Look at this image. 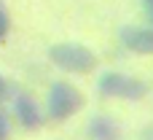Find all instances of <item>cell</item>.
Segmentation results:
<instances>
[{
  "label": "cell",
  "instance_id": "6da1fadb",
  "mask_svg": "<svg viewBox=\"0 0 153 140\" xmlns=\"http://www.w3.org/2000/svg\"><path fill=\"white\" fill-rule=\"evenodd\" d=\"M48 59L65 70V73H75V76H86V73H94L97 67V54L83 46V43H73V40H65V43H54L48 49Z\"/></svg>",
  "mask_w": 153,
  "mask_h": 140
},
{
  "label": "cell",
  "instance_id": "7a4b0ae2",
  "mask_svg": "<svg viewBox=\"0 0 153 140\" xmlns=\"http://www.w3.org/2000/svg\"><path fill=\"white\" fill-rule=\"evenodd\" d=\"M100 94L102 97H110V100H129V103H137L148 94V84L143 78H134V76H126V73H118V70H108L100 76V84H97Z\"/></svg>",
  "mask_w": 153,
  "mask_h": 140
},
{
  "label": "cell",
  "instance_id": "3957f363",
  "mask_svg": "<svg viewBox=\"0 0 153 140\" xmlns=\"http://www.w3.org/2000/svg\"><path fill=\"white\" fill-rule=\"evenodd\" d=\"M83 108V94L67 84V81H54L46 97V116L51 121H65L70 116H75Z\"/></svg>",
  "mask_w": 153,
  "mask_h": 140
},
{
  "label": "cell",
  "instance_id": "277c9868",
  "mask_svg": "<svg viewBox=\"0 0 153 140\" xmlns=\"http://www.w3.org/2000/svg\"><path fill=\"white\" fill-rule=\"evenodd\" d=\"M118 40L124 49L132 54H153V27H140V24H126L118 32Z\"/></svg>",
  "mask_w": 153,
  "mask_h": 140
},
{
  "label": "cell",
  "instance_id": "5b68a950",
  "mask_svg": "<svg viewBox=\"0 0 153 140\" xmlns=\"http://www.w3.org/2000/svg\"><path fill=\"white\" fill-rule=\"evenodd\" d=\"M13 113H16V119H19V124L24 127V130H40V124H43V113H40V105L35 103V97L32 94H27V92H22V94H16L13 97Z\"/></svg>",
  "mask_w": 153,
  "mask_h": 140
},
{
  "label": "cell",
  "instance_id": "8992f818",
  "mask_svg": "<svg viewBox=\"0 0 153 140\" xmlns=\"http://www.w3.org/2000/svg\"><path fill=\"white\" fill-rule=\"evenodd\" d=\"M86 135H89V140H124V130L113 116L102 113V116H94L89 121Z\"/></svg>",
  "mask_w": 153,
  "mask_h": 140
},
{
  "label": "cell",
  "instance_id": "52a82bcc",
  "mask_svg": "<svg viewBox=\"0 0 153 140\" xmlns=\"http://www.w3.org/2000/svg\"><path fill=\"white\" fill-rule=\"evenodd\" d=\"M8 30H11V13H8V5L0 0V43L8 38Z\"/></svg>",
  "mask_w": 153,
  "mask_h": 140
},
{
  "label": "cell",
  "instance_id": "ba28073f",
  "mask_svg": "<svg viewBox=\"0 0 153 140\" xmlns=\"http://www.w3.org/2000/svg\"><path fill=\"white\" fill-rule=\"evenodd\" d=\"M11 138V124H8V116L0 111V140H8Z\"/></svg>",
  "mask_w": 153,
  "mask_h": 140
},
{
  "label": "cell",
  "instance_id": "9c48e42d",
  "mask_svg": "<svg viewBox=\"0 0 153 140\" xmlns=\"http://www.w3.org/2000/svg\"><path fill=\"white\" fill-rule=\"evenodd\" d=\"M8 97H11V84H8V78L0 76V105H3Z\"/></svg>",
  "mask_w": 153,
  "mask_h": 140
},
{
  "label": "cell",
  "instance_id": "30bf717a",
  "mask_svg": "<svg viewBox=\"0 0 153 140\" xmlns=\"http://www.w3.org/2000/svg\"><path fill=\"white\" fill-rule=\"evenodd\" d=\"M143 5H145V11H148V16L153 19V0H143Z\"/></svg>",
  "mask_w": 153,
  "mask_h": 140
}]
</instances>
